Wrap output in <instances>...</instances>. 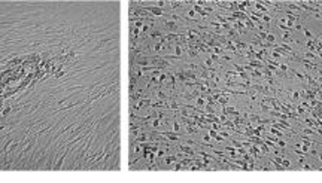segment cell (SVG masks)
<instances>
[{
  "mask_svg": "<svg viewBox=\"0 0 322 183\" xmlns=\"http://www.w3.org/2000/svg\"><path fill=\"white\" fill-rule=\"evenodd\" d=\"M0 170H121L119 0H0Z\"/></svg>",
  "mask_w": 322,
  "mask_h": 183,
  "instance_id": "6da1fadb",
  "label": "cell"
}]
</instances>
